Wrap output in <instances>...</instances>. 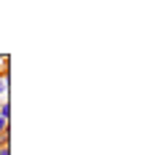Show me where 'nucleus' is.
<instances>
[{
    "label": "nucleus",
    "instance_id": "nucleus-2",
    "mask_svg": "<svg viewBox=\"0 0 155 155\" xmlns=\"http://www.w3.org/2000/svg\"><path fill=\"white\" fill-rule=\"evenodd\" d=\"M0 131H8V120L5 118H0Z\"/></svg>",
    "mask_w": 155,
    "mask_h": 155
},
{
    "label": "nucleus",
    "instance_id": "nucleus-1",
    "mask_svg": "<svg viewBox=\"0 0 155 155\" xmlns=\"http://www.w3.org/2000/svg\"><path fill=\"white\" fill-rule=\"evenodd\" d=\"M8 91V75H0V94Z\"/></svg>",
    "mask_w": 155,
    "mask_h": 155
},
{
    "label": "nucleus",
    "instance_id": "nucleus-3",
    "mask_svg": "<svg viewBox=\"0 0 155 155\" xmlns=\"http://www.w3.org/2000/svg\"><path fill=\"white\" fill-rule=\"evenodd\" d=\"M0 155H8V147H0Z\"/></svg>",
    "mask_w": 155,
    "mask_h": 155
}]
</instances>
